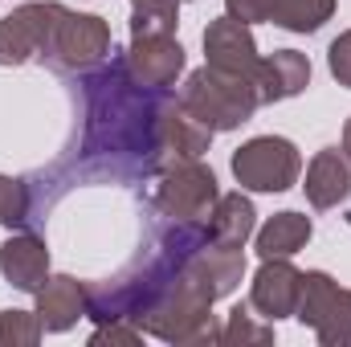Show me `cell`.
Wrapping results in <instances>:
<instances>
[{"instance_id": "6da1fadb", "label": "cell", "mask_w": 351, "mask_h": 347, "mask_svg": "<svg viewBox=\"0 0 351 347\" xmlns=\"http://www.w3.org/2000/svg\"><path fill=\"white\" fill-rule=\"evenodd\" d=\"M172 90L139 86L123 62V49L86 74V131L82 160L110 176H156L164 172L156 147V123Z\"/></svg>"}, {"instance_id": "7a4b0ae2", "label": "cell", "mask_w": 351, "mask_h": 347, "mask_svg": "<svg viewBox=\"0 0 351 347\" xmlns=\"http://www.w3.org/2000/svg\"><path fill=\"white\" fill-rule=\"evenodd\" d=\"M180 106L200 119L213 135L217 131H237L241 123L254 119V110L262 106L258 102V86L250 78H237V74H221L213 66H200L184 78L180 86Z\"/></svg>"}, {"instance_id": "3957f363", "label": "cell", "mask_w": 351, "mask_h": 347, "mask_svg": "<svg viewBox=\"0 0 351 347\" xmlns=\"http://www.w3.org/2000/svg\"><path fill=\"white\" fill-rule=\"evenodd\" d=\"M217 200H221L217 176L200 160H180V164H168L164 172H156L152 204L172 225H208Z\"/></svg>"}, {"instance_id": "277c9868", "label": "cell", "mask_w": 351, "mask_h": 347, "mask_svg": "<svg viewBox=\"0 0 351 347\" xmlns=\"http://www.w3.org/2000/svg\"><path fill=\"white\" fill-rule=\"evenodd\" d=\"M110 49H114L110 25L98 12H74V8L62 4L41 62L58 74H90L110 58Z\"/></svg>"}, {"instance_id": "5b68a950", "label": "cell", "mask_w": 351, "mask_h": 347, "mask_svg": "<svg viewBox=\"0 0 351 347\" xmlns=\"http://www.w3.org/2000/svg\"><path fill=\"white\" fill-rule=\"evenodd\" d=\"M294 319L311 327L323 347H351V290L327 270H306Z\"/></svg>"}, {"instance_id": "8992f818", "label": "cell", "mask_w": 351, "mask_h": 347, "mask_svg": "<svg viewBox=\"0 0 351 347\" xmlns=\"http://www.w3.org/2000/svg\"><path fill=\"white\" fill-rule=\"evenodd\" d=\"M233 176L245 192H286L302 176V156L282 135H258L233 152Z\"/></svg>"}, {"instance_id": "52a82bcc", "label": "cell", "mask_w": 351, "mask_h": 347, "mask_svg": "<svg viewBox=\"0 0 351 347\" xmlns=\"http://www.w3.org/2000/svg\"><path fill=\"white\" fill-rule=\"evenodd\" d=\"M58 12H62L58 0H29V4H21V8H12V12L0 21V66L41 62Z\"/></svg>"}, {"instance_id": "ba28073f", "label": "cell", "mask_w": 351, "mask_h": 347, "mask_svg": "<svg viewBox=\"0 0 351 347\" xmlns=\"http://www.w3.org/2000/svg\"><path fill=\"white\" fill-rule=\"evenodd\" d=\"M225 12L241 25L269 21L290 33H319L335 16V0H225Z\"/></svg>"}, {"instance_id": "9c48e42d", "label": "cell", "mask_w": 351, "mask_h": 347, "mask_svg": "<svg viewBox=\"0 0 351 347\" xmlns=\"http://www.w3.org/2000/svg\"><path fill=\"white\" fill-rule=\"evenodd\" d=\"M204 66L254 82V74L262 66V53H258V41H254L250 25L233 21L229 12L221 21H208V29H204Z\"/></svg>"}, {"instance_id": "30bf717a", "label": "cell", "mask_w": 351, "mask_h": 347, "mask_svg": "<svg viewBox=\"0 0 351 347\" xmlns=\"http://www.w3.org/2000/svg\"><path fill=\"white\" fill-rule=\"evenodd\" d=\"M123 62L131 78L147 90H172L176 78L184 74V45L176 33H156V37H131L123 49Z\"/></svg>"}, {"instance_id": "8fae6325", "label": "cell", "mask_w": 351, "mask_h": 347, "mask_svg": "<svg viewBox=\"0 0 351 347\" xmlns=\"http://www.w3.org/2000/svg\"><path fill=\"white\" fill-rule=\"evenodd\" d=\"M298 298H302V270H294L290 258H262L250 286V307L262 319L278 323L298 311Z\"/></svg>"}, {"instance_id": "7c38bea8", "label": "cell", "mask_w": 351, "mask_h": 347, "mask_svg": "<svg viewBox=\"0 0 351 347\" xmlns=\"http://www.w3.org/2000/svg\"><path fill=\"white\" fill-rule=\"evenodd\" d=\"M208 143H213V131H208L200 119H192V115L180 106L176 94H168V102H164V110H160V123H156L160 164L168 168V164H180V160H200V156L208 152Z\"/></svg>"}, {"instance_id": "4fadbf2b", "label": "cell", "mask_w": 351, "mask_h": 347, "mask_svg": "<svg viewBox=\"0 0 351 347\" xmlns=\"http://www.w3.org/2000/svg\"><path fill=\"white\" fill-rule=\"evenodd\" d=\"M90 315V290L74 274H49L45 286L37 290V319L49 335H62L78 327V319Z\"/></svg>"}, {"instance_id": "5bb4252c", "label": "cell", "mask_w": 351, "mask_h": 347, "mask_svg": "<svg viewBox=\"0 0 351 347\" xmlns=\"http://www.w3.org/2000/svg\"><path fill=\"white\" fill-rule=\"evenodd\" d=\"M0 274L8 286L25 290V294H37L49 278V246L45 237L37 233H12L4 246H0Z\"/></svg>"}, {"instance_id": "9a60e30c", "label": "cell", "mask_w": 351, "mask_h": 347, "mask_svg": "<svg viewBox=\"0 0 351 347\" xmlns=\"http://www.w3.org/2000/svg\"><path fill=\"white\" fill-rule=\"evenodd\" d=\"M254 86H258V102H286L294 94L311 86V62L306 53L298 49H274L269 58H262L258 74H254Z\"/></svg>"}, {"instance_id": "2e32d148", "label": "cell", "mask_w": 351, "mask_h": 347, "mask_svg": "<svg viewBox=\"0 0 351 347\" xmlns=\"http://www.w3.org/2000/svg\"><path fill=\"white\" fill-rule=\"evenodd\" d=\"M306 200L311 208H335L351 196V160L339 147H323L306 168Z\"/></svg>"}, {"instance_id": "e0dca14e", "label": "cell", "mask_w": 351, "mask_h": 347, "mask_svg": "<svg viewBox=\"0 0 351 347\" xmlns=\"http://www.w3.org/2000/svg\"><path fill=\"white\" fill-rule=\"evenodd\" d=\"M254 225H258V213H254V200L237 188V192H221L213 217H208V241L217 246H233V250H245V241L254 237Z\"/></svg>"}, {"instance_id": "ac0fdd59", "label": "cell", "mask_w": 351, "mask_h": 347, "mask_svg": "<svg viewBox=\"0 0 351 347\" xmlns=\"http://www.w3.org/2000/svg\"><path fill=\"white\" fill-rule=\"evenodd\" d=\"M311 237H315L311 217H302V213H290V208H286V213H274L262 229H258L254 250H258V258H294Z\"/></svg>"}, {"instance_id": "d6986e66", "label": "cell", "mask_w": 351, "mask_h": 347, "mask_svg": "<svg viewBox=\"0 0 351 347\" xmlns=\"http://www.w3.org/2000/svg\"><path fill=\"white\" fill-rule=\"evenodd\" d=\"M176 25H180V0H131V37L176 33Z\"/></svg>"}, {"instance_id": "ffe728a7", "label": "cell", "mask_w": 351, "mask_h": 347, "mask_svg": "<svg viewBox=\"0 0 351 347\" xmlns=\"http://www.w3.org/2000/svg\"><path fill=\"white\" fill-rule=\"evenodd\" d=\"M221 344L225 347H262V344H274V323H258L254 307L241 302L233 307L229 323L221 327Z\"/></svg>"}, {"instance_id": "44dd1931", "label": "cell", "mask_w": 351, "mask_h": 347, "mask_svg": "<svg viewBox=\"0 0 351 347\" xmlns=\"http://www.w3.org/2000/svg\"><path fill=\"white\" fill-rule=\"evenodd\" d=\"M33 213V196H29V184L16 180V176L0 172V225L4 229H21Z\"/></svg>"}, {"instance_id": "7402d4cb", "label": "cell", "mask_w": 351, "mask_h": 347, "mask_svg": "<svg viewBox=\"0 0 351 347\" xmlns=\"http://www.w3.org/2000/svg\"><path fill=\"white\" fill-rule=\"evenodd\" d=\"M45 335L37 311H0V347H33Z\"/></svg>"}, {"instance_id": "603a6c76", "label": "cell", "mask_w": 351, "mask_h": 347, "mask_svg": "<svg viewBox=\"0 0 351 347\" xmlns=\"http://www.w3.org/2000/svg\"><path fill=\"white\" fill-rule=\"evenodd\" d=\"M135 347L143 344V331L131 323V319H106V323H98V331L90 335V347Z\"/></svg>"}, {"instance_id": "cb8c5ba5", "label": "cell", "mask_w": 351, "mask_h": 347, "mask_svg": "<svg viewBox=\"0 0 351 347\" xmlns=\"http://www.w3.org/2000/svg\"><path fill=\"white\" fill-rule=\"evenodd\" d=\"M327 70H331V78H335L339 86L351 90V29H343V33L331 41V49H327Z\"/></svg>"}, {"instance_id": "d4e9b609", "label": "cell", "mask_w": 351, "mask_h": 347, "mask_svg": "<svg viewBox=\"0 0 351 347\" xmlns=\"http://www.w3.org/2000/svg\"><path fill=\"white\" fill-rule=\"evenodd\" d=\"M343 156L351 160V119L343 123Z\"/></svg>"}]
</instances>
